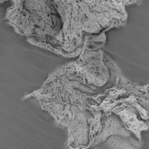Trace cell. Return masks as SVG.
I'll return each mask as SVG.
<instances>
[{"mask_svg":"<svg viewBox=\"0 0 149 149\" xmlns=\"http://www.w3.org/2000/svg\"><path fill=\"white\" fill-rule=\"evenodd\" d=\"M56 72L78 80L95 92L108 84L112 86L121 70L101 49L92 50L82 46L79 59L64 65Z\"/></svg>","mask_w":149,"mask_h":149,"instance_id":"7a4b0ae2","label":"cell"},{"mask_svg":"<svg viewBox=\"0 0 149 149\" xmlns=\"http://www.w3.org/2000/svg\"><path fill=\"white\" fill-rule=\"evenodd\" d=\"M113 1L121 7H125L127 6H130V5H137L139 6L142 4V0H113Z\"/></svg>","mask_w":149,"mask_h":149,"instance_id":"277c9868","label":"cell"},{"mask_svg":"<svg viewBox=\"0 0 149 149\" xmlns=\"http://www.w3.org/2000/svg\"><path fill=\"white\" fill-rule=\"evenodd\" d=\"M62 20L61 48L80 52L84 33L97 34L104 29L122 27L127 20L125 7L113 0H52Z\"/></svg>","mask_w":149,"mask_h":149,"instance_id":"6da1fadb","label":"cell"},{"mask_svg":"<svg viewBox=\"0 0 149 149\" xmlns=\"http://www.w3.org/2000/svg\"><path fill=\"white\" fill-rule=\"evenodd\" d=\"M108 145L104 146L109 149H139L142 143L132 136H123L120 135H112L108 139Z\"/></svg>","mask_w":149,"mask_h":149,"instance_id":"3957f363","label":"cell"}]
</instances>
